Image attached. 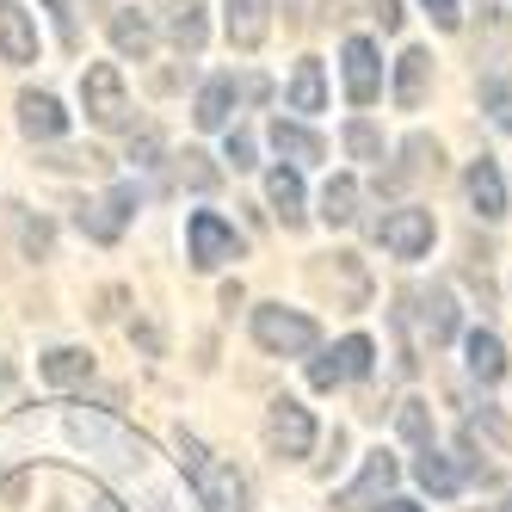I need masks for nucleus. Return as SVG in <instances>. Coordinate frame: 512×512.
I'll return each mask as SVG.
<instances>
[{
	"mask_svg": "<svg viewBox=\"0 0 512 512\" xmlns=\"http://www.w3.org/2000/svg\"><path fill=\"white\" fill-rule=\"evenodd\" d=\"M253 340H260L272 358H303L315 352L321 340V327L303 315V309H284V303H266V309H253Z\"/></svg>",
	"mask_w": 512,
	"mask_h": 512,
	"instance_id": "obj_1",
	"label": "nucleus"
},
{
	"mask_svg": "<svg viewBox=\"0 0 512 512\" xmlns=\"http://www.w3.org/2000/svg\"><path fill=\"white\" fill-rule=\"evenodd\" d=\"M81 105L99 130H130V93H124V75L112 62H93L81 75Z\"/></svg>",
	"mask_w": 512,
	"mask_h": 512,
	"instance_id": "obj_2",
	"label": "nucleus"
},
{
	"mask_svg": "<svg viewBox=\"0 0 512 512\" xmlns=\"http://www.w3.org/2000/svg\"><path fill=\"white\" fill-rule=\"evenodd\" d=\"M68 432H75L87 451H105V463H118V469H136L142 463V438H130L118 420H105V414L75 408V414H68Z\"/></svg>",
	"mask_w": 512,
	"mask_h": 512,
	"instance_id": "obj_3",
	"label": "nucleus"
},
{
	"mask_svg": "<svg viewBox=\"0 0 512 512\" xmlns=\"http://www.w3.org/2000/svg\"><path fill=\"white\" fill-rule=\"evenodd\" d=\"M136 204H142V192L136 186H112L105 198H93V204H81V235L87 241H99V247H112L124 229H130V216H136Z\"/></svg>",
	"mask_w": 512,
	"mask_h": 512,
	"instance_id": "obj_4",
	"label": "nucleus"
},
{
	"mask_svg": "<svg viewBox=\"0 0 512 512\" xmlns=\"http://www.w3.org/2000/svg\"><path fill=\"white\" fill-rule=\"evenodd\" d=\"M266 445H272V457H309L315 420H309L303 401H290V395L272 401V414H266Z\"/></svg>",
	"mask_w": 512,
	"mask_h": 512,
	"instance_id": "obj_5",
	"label": "nucleus"
},
{
	"mask_svg": "<svg viewBox=\"0 0 512 512\" xmlns=\"http://www.w3.org/2000/svg\"><path fill=\"white\" fill-rule=\"evenodd\" d=\"M186 241H192V266H198V272H216V266H229L235 253H241V235H235L216 210H198V216H192V223H186Z\"/></svg>",
	"mask_w": 512,
	"mask_h": 512,
	"instance_id": "obj_6",
	"label": "nucleus"
},
{
	"mask_svg": "<svg viewBox=\"0 0 512 512\" xmlns=\"http://www.w3.org/2000/svg\"><path fill=\"white\" fill-rule=\"evenodd\" d=\"M432 235H438V229H432V210H414V204L377 223V241L395 253V260H420V253L432 247Z\"/></svg>",
	"mask_w": 512,
	"mask_h": 512,
	"instance_id": "obj_7",
	"label": "nucleus"
},
{
	"mask_svg": "<svg viewBox=\"0 0 512 512\" xmlns=\"http://www.w3.org/2000/svg\"><path fill=\"white\" fill-rule=\"evenodd\" d=\"M340 62H346V99H352V105H371V99L383 93V62H377V44H371V38H346Z\"/></svg>",
	"mask_w": 512,
	"mask_h": 512,
	"instance_id": "obj_8",
	"label": "nucleus"
},
{
	"mask_svg": "<svg viewBox=\"0 0 512 512\" xmlns=\"http://www.w3.org/2000/svg\"><path fill=\"white\" fill-rule=\"evenodd\" d=\"M192 482H198V500L210 512H247V482H241L235 463H204Z\"/></svg>",
	"mask_w": 512,
	"mask_h": 512,
	"instance_id": "obj_9",
	"label": "nucleus"
},
{
	"mask_svg": "<svg viewBox=\"0 0 512 512\" xmlns=\"http://www.w3.org/2000/svg\"><path fill=\"white\" fill-rule=\"evenodd\" d=\"M0 62H38V25H31V13L19 7V0H0Z\"/></svg>",
	"mask_w": 512,
	"mask_h": 512,
	"instance_id": "obj_10",
	"label": "nucleus"
},
{
	"mask_svg": "<svg viewBox=\"0 0 512 512\" xmlns=\"http://www.w3.org/2000/svg\"><path fill=\"white\" fill-rule=\"evenodd\" d=\"M223 25L235 50H260L272 31V0H223Z\"/></svg>",
	"mask_w": 512,
	"mask_h": 512,
	"instance_id": "obj_11",
	"label": "nucleus"
},
{
	"mask_svg": "<svg viewBox=\"0 0 512 512\" xmlns=\"http://www.w3.org/2000/svg\"><path fill=\"white\" fill-rule=\"evenodd\" d=\"M463 192H469V204H475V216H482V223H500V216H506V179H500V167H494L488 155L469 161Z\"/></svg>",
	"mask_w": 512,
	"mask_h": 512,
	"instance_id": "obj_12",
	"label": "nucleus"
},
{
	"mask_svg": "<svg viewBox=\"0 0 512 512\" xmlns=\"http://www.w3.org/2000/svg\"><path fill=\"white\" fill-rule=\"evenodd\" d=\"M19 130L31 142H56L68 130V112H62V99L56 93H19Z\"/></svg>",
	"mask_w": 512,
	"mask_h": 512,
	"instance_id": "obj_13",
	"label": "nucleus"
},
{
	"mask_svg": "<svg viewBox=\"0 0 512 512\" xmlns=\"http://www.w3.org/2000/svg\"><path fill=\"white\" fill-rule=\"evenodd\" d=\"M105 31H112V50H118V56H130V62H149V50H155V25H149V13L124 7V13H112V19H105Z\"/></svg>",
	"mask_w": 512,
	"mask_h": 512,
	"instance_id": "obj_14",
	"label": "nucleus"
},
{
	"mask_svg": "<svg viewBox=\"0 0 512 512\" xmlns=\"http://www.w3.org/2000/svg\"><path fill=\"white\" fill-rule=\"evenodd\" d=\"M204 38H210V25H204V0H173V7H167V44H173L179 56H198Z\"/></svg>",
	"mask_w": 512,
	"mask_h": 512,
	"instance_id": "obj_15",
	"label": "nucleus"
},
{
	"mask_svg": "<svg viewBox=\"0 0 512 512\" xmlns=\"http://www.w3.org/2000/svg\"><path fill=\"white\" fill-rule=\"evenodd\" d=\"M192 118H198V130H229V118H235V75H210L198 87Z\"/></svg>",
	"mask_w": 512,
	"mask_h": 512,
	"instance_id": "obj_16",
	"label": "nucleus"
},
{
	"mask_svg": "<svg viewBox=\"0 0 512 512\" xmlns=\"http://www.w3.org/2000/svg\"><path fill=\"white\" fill-rule=\"evenodd\" d=\"M414 303H420V327H426V340H432V346L457 340V303H451V290H445V284L414 290Z\"/></svg>",
	"mask_w": 512,
	"mask_h": 512,
	"instance_id": "obj_17",
	"label": "nucleus"
},
{
	"mask_svg": "<svg viewBox=\"0 0 512 512\" xmlns=\"http://www.w3.org/2000/svg\"><path fill=\"white\" fill-rule=\"evenodd\" d=\"M426 81H432V56L426 50H408L395 62V105H401V112L426 105Z\"/></svg>",
	"mask_w": 512,
	"mask_h": 512,
	"instance_id": "obj_18",
	"label": "nucleus"
},
{
	"mask_svg": "<svg viewBox=\"0 0 512 512\" xmlns=\"http://www.w3.org/2000/svg\"><path fill=\"white\" fill-rule=\"evenodd\" d=\"M38 371H44V383H50V389H81V383L93 377V358H87L81 346H56V352H44Z\"/></svg>",
	"mask_w": 512,
	"mask_h": 512,
	"instance_id": "obj_19",
	"label": "nucleus"
},
{
	"mask_svg": "<svg viewBox=\"0 0 512 512\" xmlns=\"http://www.w3.org/2000/svg\"><path fill=\"white\" fill-rule=\"evenodd\" d=\"M272 149H278L290 167H315V161L327 155V149H321V136H315V130H303V124H290V118H278V124H272Z\"/></svg>",
	"mask_w": 512,
	"mask_h": 512,
	"instance_id": "obj_20",
	"label": "nucleus"
},
{
	"mask_svg": "<svg viewBox=\"0 0 512 512\" xmlns=\"http://www.w3.org/2000/svg\"><path fill=\"white\" fill-rule=\"evenodd\" d=\"M266 198L284 216V229H303V179H297V167H272L266 173Z\"/></svg>",
	"mask_w": 512,
	"mask_h": 512,
	"instance_id": "obj_21",
	"label": "nucleus"
},
{
	"mask_svg": "<svg viewBox=\"0 0 512 512\" xmlns=\"http://www.w3.org/2000/svg\"><path fill=\"white\" fill-rule=\"evenodd\" d=\"M389 488H395V457H389V451H377L371 463H364L358 482L340 494V506H371V500H377V494H389Z\"/></svg>",
	"mask_w": 512,
	"mask_h": 512,
	"instance_id": "obj_22",
	"label": "nucleus"
},
{
	"mask_svg": "<svg viewBox=\"0 0 512 512\" xmlns=\"http://www.w3.org/2000/svg\"><path fill=\"white\" fill-rule=\"evenodd\" d=\"M469 371L482 377V383H500L506 377V346H500V334H488V327H475V334H469Z\"/></svg>",
	"mask_w": 512,
	"mask_h": 512,
	"instance_id": "obj_23",
	"label": "nucleus"
},
{
	"mask_svg": "<svg viewBox=\"0 0 512 512\" xmlns=\"http://www.w3.org/2000/svg\"><path fill=\"white\" fill-rule=\"evenodd\" d=\"M321 99H327L321 62H315V56H303V62H297V75H290V112H321Z\"/></svg>",
	"mask_w": 512,
	"mask_h": 512,
	"instance_id": "obj_24",
	"label": "nucleus"
},
{
	"mask_svg": "<svg viewBox=\"0 0 512 512\" xmlns=\"http://www.w3.org/2000/svg\"><path fill=\"white\" fill-rule=\"evenodd\" d=\"M358 216V179H327V192H321V223H334V229H346Z\"/></svg>",
	"mask_w": 512,
	"mask_h": 512,
	"instance_id": "obj_25",
	"label": "nucleus"
},
{
	"mask_svg": "<svg viewBox=\"0 0 512 512\" xmlns=\"http://www.w3.org/2000/svg\"><path fill=\"white\" fill-rule=\"evenodd\" d=\"M414 475H420L426 494H457V488H463V469H451V457H438V451H420Z\"/></svg>",
	"mask_w": 512,
	"mask_h": 512,
	"instance_id": "obj_26",
	"label": "nucleus"
},
{
	"mask_svg": "<svg viewBox=\"0 0 512 512\" xmlns=\"http://www.w3.org/2000/svg\"><path fill=\"white\" fill-rule=\"evenodd\" d=\"M395 426H401V438H408V445L432 451V414H426V401H401V414H395Z\"/></svg>",
	"mask_w": 512,
	"mask_h": 512,
	"instance_id": "obj_27",
	"label": "nucleus"
},
{
	"mask_svg": "<svg viewBox=\"0 0 512 512\" xmlns=\"http://www.w3.org/2000/svg\"><path fill=\"white\" fill-rule=\"evenodd\" d=\"M44 167H56V173H105L112 155H99V149H56V155H44Z\"/></svg>",
	"mask_w": 512,
	"mask_h": 512,
	"instance_id": "obj_28",
	"label": "nucleus"
},
{
	"mask_svg": "<svg viewBox=\"0 0 512 512\" xmlns=\"http://www.w3.org/2000/svg\"><path fill=\"white\" fill-rule=\"evenodd\" d=\"M334 358H340V377H371L377 346L364 340V334H352V340H340V346H334Z\"/></svg>",
	"mask_w": 512,
	"mask_h": 512,
	"instance_id": "obj_29",
	"label": "nucleus"
},
{
	"mask_svg": "<svg viewBox=\"0 0 512 512\" xmlns=\"http://www.w3.org/2000/svg\"><path fill=\"white\" fill-rule=\"evenodd\" d=\"M482 112H488L500 130H512V75H494V81H482Z\"/></svg>",
	"mask_w": 512,
	"mask_h": 512,
	"instance_id": "obj_30",
	"label": "nucleus"
},
{
	"mask_svg": "<svg viewBox=\"0 0 512 512\" xmlns=\"http://www.w3.org/2000/svg\"><path fill=\"white\" fill-rule=\"evenodd\" d=\"M50 241H56V229L44 216H19V253L25 260H50Z\"/></svg>",
	"mask_w": 512,
	"mask_h": 512,
	"instance_id": "obj_31",
	"label": "nucleus"
},
{
	"mask_svg": "<svg viewBox=\"0 0 512 512\" xmlns=\"http://www.w3.org/2000/svg\"><path fill=\"white\" fill-rule=\"evenodd\" d=\"M179 186H192V192H210L216 186V167H210V155H198V149H186V155H179Z\"/></svg>",
	"mask_w": 512,
	"mask_h": 512,
	"instance_id": "obj_32",
	"label": "nucleus"
},
{
	"mask_svg": "<svg viewBox=\"0 0 512 512\" xmlns=\"http://www.w3.org/2000/svg\"><path fill=\"white\" fill-rule=\"evenodd\" d=\"M346 149H352L358 161H383V136H377V124L352 118V124H346Z\"/></svg>",
	"mask_w": 512,
	"mask_h": 512,
	"instance_id": "obj_33",
	"label": "nucleus"
},
{
	"mask_svg": "<svg viewBox=\"0 0 512 512\" xmlns=\"http://www.w3.org/2000/svg\"><path fill=\"white\" fill-rule=\"evenodd\" d=\"M309 383H315V389H340V383H346V377H340V358L321 352V358L309 364Z\"/></svg>",
	"mask_w": 512,
	"mask_h": 512,
	"instance_id": "obj_34",
	"label": "nucleus"
},
{
	"mask_svg": "<svg viewBox=\"0 0 512 512\" xmlns=\"http://www.w3.org/2000/svg\"><path fill=\"white\" fill-rule=\"evenodd\" d=\"M130 161H136V167H155V161H161V136H155V130H142V136L130 142Z\"/></svg>",
	"mask_w": 512,
	"mask_h": 512,
	"instance_id": "obj_35",
	"label": "nucleus"
},
{
	"mask_svg": "<svg viewBox=\"0 0 512 512\" xmlns=\"http://www.w3.org/2000/svg\"><path fill=\"white\" fill-rule=\"evenodd\" d=\"M426 13H432L438 31H457V25H463V7H457V0H426Z\"/></svg>",
	"mask_w": 512,
	"mask_h": 512,
	"instance_id": "obj_36",
	"label": "nucleus"
},
{
	"mask_svg": "<svg viewBox=\"0 0 512 512\" xmlns=\"http://www.w3.org/2000/svg\"><path fill=\"white\" fill-rule=\"evenodd\" d=\"M229 161H235V173L253 167V136H247V130H229Z\"/></svg>",
	"mask_w": 512,
	"mask_h": 512,
	"instance_id": "obj_37",
	"label": "nucleus"
},
{
	"mask_svg": "<svg viewBox=\"0 0 512 512\" xmlns=\"http://www.w3.org/2000/svg\"><path fill=\"white\" fill-rule=\"evenodd\" d=\"M377 25L383 31H401V0H377Z\"/></svg>",
	"mask_w": 512,
	"mask_h": 512,
	"instance_id": "obj_38",
	"label": "nucleus"
},
{
	"mask_svg": "<svg viewBox=\"0 0 512 512\" xmlns=\"http://www.w3.org/2000/svg\"><path fill=\"white\" fill-rule=\"evenodd\" d=\"M284 7H290V25H297V31H309V25H315V13H309L315 0H284Z\"/></svg>",
	"mask_w": 512,
	"mask_h": 512,
	"instance_id": "obj_39",
	"label": "nucleus"
},
{
	"mask_svg": "<svg viewBox=\"0 0 512 512\" xmlns=\"http://www.w3.org/2000/svg\"><path fill=\"white\" fill-rule=\"evenodd\" d=\"M87 512H124V506H118L112 494H93V506H87Z\"/></svg>",
	"mask_w": 512,
	"mask_h": 512,
	"instance_id": "obj_40",
	"label": "nucleus"
},
{
	"mask_svg": "<svg viewBox=\"0 0 512 512\" xmlns=\"http://www.w3.org/2000/svg\"><path fill=\"white\" fill-rule=\"evenodd\" d=\"M377 512H420V506H414V500H383Z\"/></svg>",
	"mask_w": 512,
	"mask_h": 512,
	"instance_id": "obj_41",
	"label": "nucleus"
},
{
	"mask_svg": "<svg viewBox=\"0 0 512 512\" xmlns=\"http://www.w3.org/2000/svg\"><path fill=\"white\" fill-rule=\"evenodd\" d=\"M7 383H13V364H7V358H0V389H7Z\"/></svg>",
	"mask_w": 512,
	"mask_h": 512,
	"instance_id": "obj_42",
	"label": "nucleus"
},
{
	"mask_svg": "<svg viewBox=\"0 0 512 512\" xmlns=\"http://www.w3.org/2000/svg\"><path fill=\"white\" fill-rule=\"evenodd\" d=\"M500 512H512V494H506V506H500Z\"/></svg>",
	"mask_w": 512,
	"mask_h": 512,
	"instance_id": "obj_43",
	"label": "nucleus"
}]
</instances>
